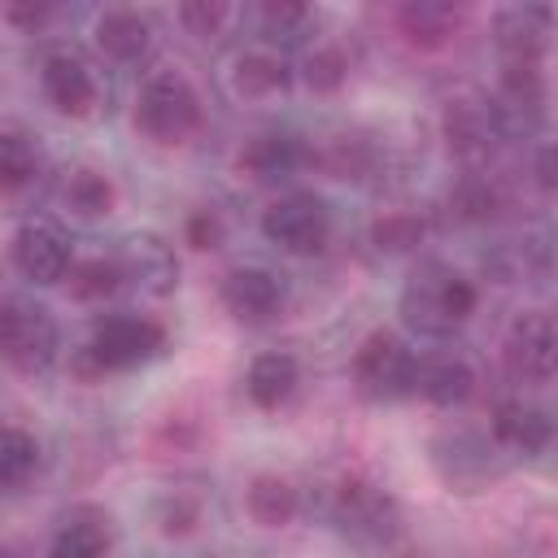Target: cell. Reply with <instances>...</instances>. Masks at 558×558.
I'll use <instances>...</instances> for the list:
<instances>
[{
    "mask_svg": "<svg viewBox=\"0 0 558 558\" xmlns=\"http://www.w3.org/2000/svg\"><path fill=\"white\" fill-rule=\"evenodd\" d=\"M244 392L257 410H279L296 392V357L292 353H262L244 375Z\"/></svg>",
    "mask_w": 558,
    "mask_h": 558,
    "instance_id": "ffe728a7",
    "label": "cell"
},
{
    "mask_svg": "<svg viewBox=\"0 0 558 558\" xmlns=\"http://www.w3.org/2000/svg\"><path fill=\"white\" fill-rule=\"evenodd\" d=\"M179 17H183V26H187L192 35H214V31L227 22V4L192 0V4H183V9H179Z\"/></svg>",
    "mask_w": 558,
    "mask_h": 558,
    "instance_id": "1f68e13d",
    "label": "cell"
},
{
    "mask_svg": "<svg viewBox=\"0 0 558 558\" xmlns=\"http://www.w3.org/2000/svg\"><path fill=\"white\" fill-rule=\"evenodd\" d=\"M418 235H423V222H418V218H405V214H392V218H384V222L375 227L379 248H410Z\"/></svg>",
    "mask_w": 558,
    "mask_h": 558,
    "instance_id": "4dcf8cb0",
    "label": "cell"
},
{
    "mask_svg": "<svg viewBox=\"0 0 558 558\" xmlns=\"http://www.w3.org/2000/svg\"><path fill=\"white\" fill-rule=\"evenodd\" d=\"M432 462L445 475V484H458V488H480L484 480L506 471L501 445L480 432H445L432 445Z\"/></svg>",
    "mask_w": 558,
    "mask_h": 558,
    "instance_id": "9c48e42d",
    "label": "cell"
},
{
    "mask_svg": "<svg viewBox=\"0 0 558 558\" xmlns=\"http://www.w3.org/2000/svg\"><path fill=\"white\" fill-rule=\"evenodd\" d=\"M418 357L392 336V331H371L362 349L353 353V384L366 401H401L414 392Z\"/></svg>",
    "mask_w": 558,
    "mask_h": 558,
    "instance_id": "5b68a950",
    "label": "cell"
},
{
    "mask_svg": "<svg viewBox=\"0 0 558 558\" xmlns=\"http://www.w3.org/2000/svg\"><path fill=\"white\" fill-rule=\"evenodd\" d=\"M135 126L157 144H183L201 126V96L179 74H153L135 96Z\"/></svg>",
    "mask_w": 558,
    "mask_h": 558,
    "instance_id": "3957f363",
    "label": "cell"
},
{
    "mask_svg": "<svg viewBox=\"0 0 558 558\" xmlns=\"http://www.w3.org/2000/svg\"><path fill=\"white\" fill-rule=\"evenodd\" d=\"M484 266L493 275H501L506 283H519V279H532V275H545L554 266V240L545 231H527V235H514V240H501Z\"/></svg>",
    "mask_w": 558,
    "mask_h": 558,
    "instance_id": "2e32d148",
    "label": "cell"
},
{
    "mask_svg": "<svg viewBox=\"0 0 558 558\" xmlns=\"http://www.w3.org/2000/svg\"><path fill=\"white\" fill-rule=\"evenodd\" d=\"M554 432V418L532 401H501L493 410V440L510 453H545Z\"/></svg>",
    "mask_w": 558,
    "mask_h": 558,
    "instance_id": "5bb4252c",
    "label": "cell"
},
{
    "mask_svg": "<svg viewBox=\"0 0 558 558\" xmlns=\"http://www.w3.org/2000/svg\"><path fill=\"white\" fill-rule=\"evenodd\" d=\"M65 209L70 214H78V218H100V214H109V205H113V183L105 179V174H96V170H74L70 179H65Z\"/></svg>",
    "mask_w": 558,
    "mask_h": 558,
    "instance_id": "4316f807",
    "label": "cell"
},
{
    "mask_svg": "<svg viewBox=\"0 0 558 558\" xmlns=\"http://www.w3.org/2000/svg\"><path fill=\"white\" fill-rule=\"evenodd\" d=\"M113 262H118L122 279L140 283V288H144V292H153V296L170 292V288H174V279H179L174 248H170L161 235H126V240H122V248L113 253Z\"/></svg>",
    "mask_w": 558,
    "mask_h": 558,
    "instance_id": "4fadbf2b",
    "label": "cell"
},
{
    "mask_svg": "<svg viewBox=\"0 0 558 558\" xmlns=\"http://www.w3.org/2000/svg\"><path fill=\"white\" fill-rule=\"evenodd\" d=\"M397 26L410 44L418 48H440L453 26H458V9L453 4H440V0H410L397 9Z\"/></svg>",
    "mask_w": 558,
    "mask_h": 558,
    "instance_id": "7402d4cb",
    "label": "cell"
},
{
    "mask_svg": "<svg viewBox=\"0 0 558 558\" xmlns=\"http://www.w3.org/2000/svg\"><path fill=\"white\" fill-rule=\"evenodd\" d=\"M257 17H262V31L270 35V39H292V35H301V26L310 22V9L305 4H288V0H270V4H262L257 9Z\"/></svg>",
    "mask_w": 558,
    "mask_h": 558,
    "instance_id": "f546056e",
    "label": "cell"
},
{
    "mask_svg": "<svg viewBox=\"0 0 558 558\" xmlns=\"http://www.w3.org/2000/svg\"><path fill=\"white\" fill-rule=\"evenodd\" d=\"M35 471H39V445H35V436H26L22 427H4V436H0V484L9 493H17Z\"/></svg>",
    "mask_w": 558,
    "mask_h": 558,
    "instance_id": "d4e9b609",
    "label": "cell"
},
{
    "mask_svg": "<svg viewBox=\"0 0 558 558\" xmlns=\"http://www.w3.org/2000/svg\"><path fill=\"white\" fill-rule=\"evenodd\" d=\"M475 388V375L462 357L453 353H436V357H418V375H414V392L427 397L432 405H462Z\"/></svg>",
    "mask_w": 558,
    "mask_h": 558,
    "instance_id": "ac0fdd59",
    "label": "cell"
},
{
    "mask_svg": "<svg viewBox=\"0 0 558 558\" xmlns=\"http://www.w3.org/2000/svg\"><path fill=\"white\" fill-rule=\"evenodd\" d=\"M244 506L248 514L262 523V527H283L296 519L301 501H296V488L283 480V475H257L244 493Z\"/></svg>",
    "mask_w": 558,
    "mask_h": 558,
    "instance_id": "cb8c5ba5",
    "label": "cell"
},
{
    "mask_svg": "<svg viewBox=\"0 0 558 558\" xmlns=\"http://www.w3.org/2000/svg\"><path fill=\"white\" fill-rule=\"evenodd\" d=\"M536 179H541V187L549 196H558V140L541 144V153H536Z\"/></svg>",
    "mask_w": 558,
    "mask_h": 558,
    "instance_id": "d6a6232c",
    "label": "cell"
},
{
    "mask_svg": "<svg viewBox=\"0 0 558 558\" xmlns=\"http://www.w3.org/2000/svg\"><path fill=\"white\" fill-rule=\"evenodd\" d=\"M506 371L514 379H549L558 375V310H527L510 323L506 344H501Z\"/></svg>",
    "mask_w": 558,
    "mask_h": 558,
    "instance_id": "ba28073f",
    "label": "cell"
},
{
    "mask_svg": "<svg viewBox=\"0 0 558 558\" xmlns=\"http://www.w3.org/2000/svg\"><path fill=\"white\" fill-rule=\"evenodd\" d=\"M288 65H283V57H275V52H244L240 61H235V92L244 96V100H270V96H283L288 92Z\"/></svg>",
    "mask_w": 558,
    "mask_h": 558,
    "instance_id": "603a6c76",
    "label": "cell"
},
{
    "mask_svg": "<svg viewBox=\"0 0 558 558\" xmlns=\"http://www.w3.org/2000/svg\"><path fill=\"white\" fill-rule=\"evenodd\" d=\"M187 235H192V244H196V248H214V244H218V235H222V227H218V218L205 209V214H196V218L187 222Z\"/></svg>",
    "mask_w": 558,
    "mask_h": 558,
    "instance_id": "836d02e7",
    "label": "cell"
},
{
    "mask_svg": "<svg viewBox=\"0 0 558 558\" xmlns=\"http://www.w3.org/2000/svg\"><path fill=\"white\" fill-rule=\"evenodd\" d=\"M283 301V288L270 270L262 266H240L222 279V305L240 318V323H266Z\"/></svg>",
    "mask_w": 558,
    "mask_h": 558,
    "instance_id": "9a60e30c",
    "label": "cell"
},
{
    "mask_svg": "<svg viewBox=\"0 0 558 558\" xmlns=\"http://www.w3.org/2000/svg\"><path fill=\"white\" fill-rule=\"evenodd\" d=\"M96 44L113 61H140L148 52V44H153V26L135 9H109L96 22Z\"/></svg>",
    "mask_w": 558,
    "mask_h": 558,
    "instance_id": "44dd1931",
    "label": "cell"
},
{
    "mask_svg": "<svg viewBox=\"0 0 558 558\" xmlns=\"http://www.w3.org/2000/svg\"><path fill=\"white\" fill-rule=\"evenodd\" d=\"M401 318L418 336H453L475 310V283L445 262H423L401 288Z\"/></svg>",
    "mask_w": 558,
    "mask_h": 558,
    "instance_id": "6da1fadb",
    "label": "cell"
},
{
    "mask_svg": "<svg viewBox=\"0 0 558 558\" xmlns=\"http://www.w3.org/2000/svg\"><path fill=\"white\" fill-rule=\"evenodd\" d=\"M118 283H122V270H118L113 257H92V262H78V266L70 270V288H74V296H83V301L109 296Z\"/></svg>",
    "mask_w": 558,
    "mask_h": 558,
    "instance_id": "83f0119b",
    "label": "cell"
},
{
    "mask_svg": "<svg viewBox=\"0 0 558 558\" xmlns=\"http://www.w3.org/2000/svg\"><path fill=\"white\" fill-rule=\"evenodd\" d=\"M331 519L336 527L357 541V545H392L397 527H401V514H397V501L366 484V480H344L336 488V501H331Z\"/></svg>",
    "mask_w": 558,
    "mask_h": 558,
    "instance_id": "8992f818",
    "label": "cell"
},
{
    "mask_svg": "<svg viewBox=\"0 0 558 558\" xmlns=\"http://www.w3.org/2000/svg\"><path fill=\"white\" fill-rule=\"evenodd\" d=\"M301 161H305V148H301V140L288 135V131H262V135H253V140L240 148V166H244L253 179H262V183L288 179Z\"/></svg>",
    "mask_w": 558,
    "mask_h": 558,
    "instance_id": "e0dca14e",
    "label": "cell"
},
{
    "mask_svg": "<svg viewBox=\"0 0 558 558\" xmlns=\"http://www.w3.org/2000/svg\"><path fill=\"white\" fill-rule=\"evenodd\" d=\"M161 349H166V327L161 323L140 318V314H113V318H100L92 340L83 344V366L92 375L131 371V366L153 362Z\"/></svg>",
    "mask_w": 558,
    "mask_h": 558,
    "instance_id": "7a4b0ae2",
    "label": "cell"
},
{
    "mask_svg": "<svg viewBox=\"0 0 558 558\" xmlns=\"http://www.w3.org/2000/svg\"><path fill=\"white\" fill-rule=\"evenodd\" d=\"M549 35H554V13L545 4H510L493 17L501 65H541Z\"/></svg>",
    "mask_w": 558,
    "mask_h": 558,
    "instance_id": "30bf717a",
    "label": "cell"
},
{
    "mask_svg": "<svg viewBox=\"0 0 558 558\" xmlns=\"http://www.w3.org/2000/svg\"><path fill=\"white\" fill-rule=\"evenodd\" d=\"M39 87H44L48 105L70 118H83L96 105V78L87 70V61L74 52H48L39 65Z\"/></svg>",
    "mask_w": 558,
    "mask_h": 558,
    "instance_id": "7c38bea8",
    "label": "cell"
},
{
    "mask_svg": "<svg viewBox=\"0 0 558 558\" xmlns=\"http://www.w3.org/2000/svg\"><path fill=\"white\" fill-rule=\"evenodd\" d=\"M13 266H17V275L26 279V283H61L70 270H74V262H70V244H65V235H61V227H52V222H22L17 227V235H13Z\"/></svg>",
    "mask_w": 558,
    "mask_h": 558,
    "instance_id": "8fae6325",
    "label": "cell"
},
{
    "mask_svg": "<svg viewBox=\"0 0 558 558\" xmlns=\"http://www.w3.org/2000/svg\"><path fill=\"white\" fill-rule=\"evenodd\" d=\"M105 549H109V519L83 506L61 519V527L52 532L48 558H105Z\"/></svg>",
    "mask_w": 558,
    "mask_h": 558,
    "instance_id": "d6986e66",
    "label": "cell"
},
{
    "mask_svg": "<svg viewBox=\"0 0 558 558\" xmlns=\"http://www.w3.org/2000/svg\"><path fill=\"white\" fill-rule=\"evenodd\" d=\"M35 174H39V148H35V140L9 126L0 135V183H4V192H17Z\"/></svg>",
    "mask_w": 558,
    "mask_h": 558,
    "instance_id": "484cf974",
    "label": "cell"
},
{
    "mask_svg": "<svg viewBox=\"0 0 558 558\" xmlns=\"http://www.w3.org/2000/svg\"><path fill=\"white\" fill-rule=\"evenodd\" d=\"M344 74H349V61H344V52L331 48V44H323V48H314V52L305 57V83H310L314 92H331V87H340Z\"/></svg>",
    "mask_w": 558,
    "mask_h": 558,
    "instance_id": "f1b7e54d",
    "label": "cell"
},
{
    "mask_svg": "<svg viewBox=\"0 0 558 558\" xmlns=\"http://www.w3.org/2000/svg\"><path fill=\"white\" fill-rule=\"evenodd\" d=\"M0 344L13 371L44 375L57 357V318L48 305L26 296H4L0 305Z\"/></svg>",
    "mask_w": 558,
    "mask_h": 558,
    "instance_id": "277c9868",
    "label": "cell"
},
{
    "mask_svg": "<svg viewBox=\"0 0 558 558\" xmlns=\"http://www.w3.org/2000/svg\"><path fill=\"white\" fill-rule=\"evenodd\" d=\"M262 235L283 253H318L331 235V209L314 192H288L266 205Z\"/></svg>",
    "mask_w": 558,
    "mask_h": 558,
    "instance_id": "52a82bcc",
    "label": "cell"
}]
</instances>
